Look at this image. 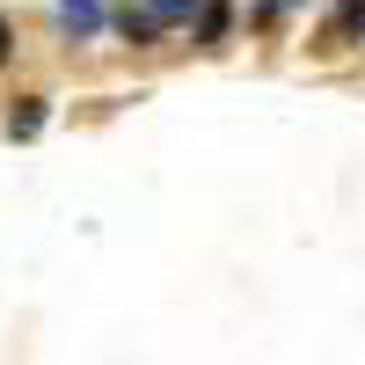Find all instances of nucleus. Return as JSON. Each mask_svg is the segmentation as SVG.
<instances>
[{"instance_id": "f257e3e1", "label": "nucleus", "mask_w": 365, "mask_h": 365, "mask_svg": "<svg viewBox=\"0 0 365 365\" xmlns=\"http://www.w3.org/2000/svg\"><path fill=\"white\" fill-rule=\"evenodd\" d=\"M190 15H197V0H146V8L110 15V29H117V37H132V44H154V37H168V29L190 22Z\"/></svg>"}, {"instance_id": "f03ea898", "label": "nucleus", "mask_w": 365, "mask_h": 365, "mask_svg": "<svg viewBox=\"0 0 365 365\" xmlns=\"http://www.w3.org/2000/svg\"><path fill=\"white\" fill-rule=\"evenodd\" d=\"M58 29H66V37H103L110 15L96 8V0H58Z\"/></svg>"}, {"instance_id": "7ed1b4c3", "label": "nucleus", "mask_w": 365, "mask_h": 365, "mask_svg": "<svg viewBox=\"0 0 365 365\" xmlns=\"http://www.w3.org/2000/svg\"><path fill=\"white\" fill-rule=\"evenodd\" d=\"M358 29H365V0H351V8L336 15V37H358Z\"/></svg>"}, {"instance_id": "20e7f679", "label": "nucleus", "mask_w": 365, "mask_h": 365, "mask_svg": "<svg viewBox=\"0 0 365 365\" xmlns=\"http://www.w3.org/2000/svg\"><path fill=\"white\" fill-rule=\"evenodd\" d=\"M37 125H44V110H37V103H29L22 117H8V132H15V139H29V132H37Z\"/></svg>"}, {"instance_id": "39448f33", "label": "nucleus", "mask_w": 365, "mask_h": 365, "mask_svg": "<svg viewBox=\"0 0 365 365\" xmlns=\"http://www.w3.org/2000/svg\"><path fill=\"white\" fill-rule=\"evenodd\" d=\"M0 58H8V22H0Z\"/></svg>"}]
</instances>
